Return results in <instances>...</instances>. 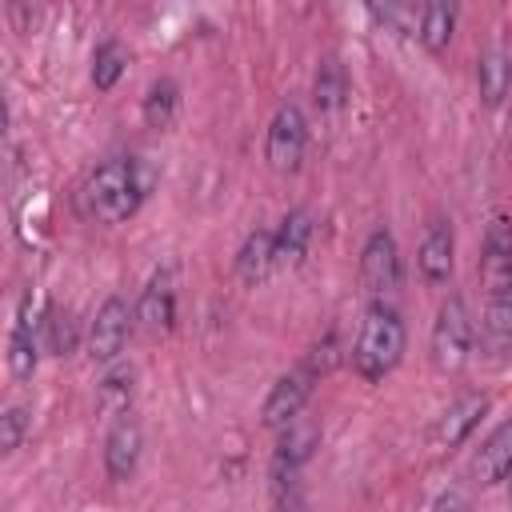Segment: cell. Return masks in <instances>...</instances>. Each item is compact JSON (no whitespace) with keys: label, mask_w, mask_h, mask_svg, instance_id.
I'll return each mask as SVG.
<instances>
[{"label":"cell","mask_w":512,"mask_h":512,"mask_svg":"<svg viewBox=\"0 0 512 512\" xmlns=\"http://www.w3.org/2000/svg\"><path fill=\"white\" fill-rule=\"evenodd\" d=\"M480 336H484V348L492 356L512 352V296H488Z\"/></svg>","instance_id":"20"},{"label":"cell","mask_w":512,"mask_h":512,"mask_svg":"<svg viewBox=\"0 0 512 512\" xmlns=\"http://www.w3.org/2000/svg\"><path fill=\"white\" fill-rule=\"evenodd\" d=\"M472 344H476L472 312H468L464 296L452 292V296L440 304L436 324H432V344H428L432 364H436L440 372H460V368L468 364V356H472Z\"/></svg>","instance_id":"3"},{"label":"cell","mask_w":512,"mask_h":512,"mask_svg":"<svg viewBox=\"0 0 512 512\" xmlns=\"http://www.w3.org/2000/svg\"><path fill=\"white\" fill-rule=\"evenodd\" d=\"M304 144H308V120L300 104H280L268 120V136H264V156L272 164V172H296L304 160Z\"/></svg>","instance_id":"5"},{"label":"cell","mask_w":512,"mask_h":512,"mask_svg":"<svg viewBox=\"0 0 512 512\" xmlns=\"http://www.w3.org/2000/svg\"><path fill=\"white\" fill-rule=\"evenodd\" d=\"M452 264H456V236H452V224L448 220H432L424 240H420V252H416V268H420V280L440 288L452 280Z\"/></svg>","instance_id":"12"},{"label":"cell","mask_w":512,"mask_h":512,"mask_svg":"<svg viewBox=\"0 0 512 512\" xmlns=\"http://www.w3.org/2000/svg\"><path fill=\"white\" fill-rule=\"evenodd\" d=\"M348 100V72L336 56H324L316 64V76H312V104L320 112H340Z\"/></svg>","instance_id":"19"},{"label":"cell","mask_w":512,"mask_h":512,"mask_svg":"<svg viewBox=\"0 0 512 512\" xmlns=\"http://www.w3.org/2000/svg\"><path fill=\"white\" fill-rule=\"evenodd\" d=\"M24 432H28V412L24 408H4V416H0V452L12 456L24 440Z\"/></svg>","instance_id":"26"},{"label":"cell","mask_w":512,"mask_h":512,"mask_svg":"<svg viewBox=\"0 0 512 512\" xmlns=\"http://www.w3.org/2000/svg\"><path fill=\"white\" fill-rule=\"evenodd\" d=\"M132 320H136V308H128L124 296H108L88 324V356L96 364H112L132 336Z\"/></svg>","instance_id":"6"},{"label":"cell","mask_w":512,"mask_h":512,"mask_svg":"<svg viewBox=\"0 0 512 512\" xmlns=\"http://www.w3.org/2000/svg\"><path fill=\"white\" fill-rule=\"evenodd\" d=\"M472 476H476V484H500L504 476H512V420L492 428L488 440L476 448Z\"/></svg>","instance_id":"13"},{"label":"cell","mask_w":512,"mask_h":512,"mask_svg":"<svg viewBox=\"0 0 512 512\" xmlns=\"http://www.w3.org/2000/svg\"><path fill=\"white\" fill-rule=\"evenodd\" d=\"M140 448H144V432H140L136 416L132 412L116 416L108 436H104V472H108V480H128L140 464Z\"/></svg>","instance_id":"11"},{"label":"cell","mask_w":512,"mask_h":512,"mask_svg":"<svg viewBox=\"0 0 512 512\" xmlns=\"http://www.w3.org/2000/svg\"><path fill=\"white\" fill-rule=\"evenodd\" d=\"M480 284L488 296H512V216L492 212L480 240Z\"/></svg>","instance_id":"4"},{"label":"cell","mask_w":512,"mask_h":512,"mask_svg":"<svg viewBox=\"0 0 512 512\" xmlns=\"http://www.w3.org/2000/svg\"><path fill=\"white\" fill-rule=\"evenodd\" d=\"M320 444V428L316 424H288L284 428V436H280V444H276V456H272V476H276V488L284 484V476L292 480L296 476V468L312 456V448Z\"/></svg>","instance_id":"15"},{"label":"cell","mask_w":512,"mask_h":512,"mask_svg":"<svg viewBox=\"0 0 512 512\" xmlns=\"http://www.w3.org/2000/svg\"><path fill=\"white\" fill-rule=\"evenodd\" d=\"M176 320V268L164 264L148 276L140 300H136V324L144 332H168Z\"/></svg>","instance_id":"10"},{"label":"cell","mask_w":512,"mask_h":512,"mask_svg":"<svg viewBox=\"0 0 512 512\" xmlns=\"http://www.w3.org/2000/svg\"><path fill=\"white\" fill-rule=\"evenodd\" d=\"M312 384H316V372H312L308 364L284 372V376L272 384V392L264 396L260 424H264V428H288V424H296L300 412H304V404H308V396H312Z\"/></svg>","instance_id":"8"},{"label":"cell","mask_w":512,"mask_h":512,"mask_svg":"<svg viewBox=\"0 0 512 512\" xmlns=\"http://www.w3.org/2000/svg\"><path fill=\"white\" fill-rule=\"evenodd\" d=\"M316 236V216L308 208H292L280 224H276V268H292L308 256Z\"/></svg>","instance_id":"14"},{"label":"cell","mask_w":512,"mask_h":512,"mask_svg":"<svg viewBox=\"0 0 512 512\" xmlns=\"http://www.w3.org/2000/svg\"><path fill=\"white\" fill-rule=\"evenodd\" d=\"M360 280L364 288L384 300L396 284H400V248H396V236L388 228H376L368 240H364V252H360Z\"/></svg>","instance_id":"9"},{"label":"cell","mask_w":512,"mask_h":512,"mask_svg":"<svg viewBox=\"0 0 512 512\" xmlns=\"http://www.w3.org/2000/svg\"><path fill=\"white\" fill-rule=\"evenodd\" d=\"M476 84H480V100L496 108L512 92V56L504 48H488L476 64Z\"/></svg>","instance_id":"18"},{"label":"cell","mask_w":512,"mask_h":512,"mask_svg":"<svg viewBox=\"0 0 512 512\" xmlns=\"http://www.w3.org/2000/svg\"><path fill=\"white\" fill-rule=\"evenodd\" d=\"M176 108H180V88H176V80H168V76L152 80V88H148V96H144V120H148V128H168V124L176 120Z\"/></svg>","instance_id":"25"},{"label":"cell","mask_w":512,"mask_h":512,"mask_svg":"<svg viewBox=\"0 0 512 512\" xmlns=\"http://www.w3.org/2000/svg\"><path fill=\"white\" fill-rule=\"evenodd\" d=\"M452 28H456V4H444V0H432L420 8V44L428 52H444L448 40H452Z\"/></svg>","instance_id":"22"},{"label":"cell","mask_w":512,"mask_h":512,"mask_svg":"<svg viewBox=\"0 0 512 512\" xmlns=\"http://www.w3.org/2000/svg\"><path fill=\"white\" fill-rule=\"evenodd\" d=\"M404 320L400 312L388 304V300H372L364 320H360V336H356V348H352V368L360 380L376 384L384 380L400 356H404Z\"/></svg>","instance_id":"2"},{"label":"cell","mask_w":512,"mask_h":512,"mask_svg":"<svg viewBox=\"0 0 512 512\" xmlns=\"http://www.w3.org/2000/svg\"><path fill=\"white\" fill-rule=\"evenodd\" d=\"M276 512H300V504H296V500H292V504H280V508H276Z\"/></svg>","instance_id":"27"},{"label":"cell","mask_w":512,"mask_h":512,"mask_svg":"<svg viewBox=\"0 0 512 512\" xmlns=\"http://www.w3.org/2000/svg\"><path fill=\"white\" fill-rule=\"evenodd\" d=\"M124 68H128V48L116 36L100 40L96 52H92V84H96V92L116 88V80L124 76Z\"/></svg>","instance_id":"24"},{"label":"cell","mask_w":512,"mask_h":512,"mask_svg":"<svg viewBox=\"0 0 512 512\" xmlns=\"http://www.w3.org/2000/svg\"><path fill=\"white\" fill-rule=\"evenodd\" d=\"M236 272L248 284H260L276 272V228H256L244 236V244L236 252Z\"/></svg>","instance_id":"16"},{"label":"cell","mask_w":512,"mask_h":512,"mask_svg":"<svg viewBox=\"0 0 512 512\" xmlns=\"http://www.w3.org/2000/svg\"><path fill=\"white\" fill-rule=\"evenodd\" d=\"M96 404H100V412H108V416H124V412H128V404H132V368H128V364H112V368L100 376V384H96Z\"/></svg>","instance_id":"23"},{"label":"cell","mask_w":512,"mask_h":512,"mask_svg":"<svg viewBox=\"0 0 512 512\" xmlns=\"http://www.w3.org/2000/svg\"><path fill=\"white\" fill-rule=\"evenodd\" d=\"M508 128H512V112H508Z\"/></svg>","instance_id":"28"},{"label":"cell","mask_w":512,"mask_h":512,"mask_svg":"<svg viewBox=\"0 0 512 512\" xmlns=\"http://www.w3.org/2000/svg\"><path fill=\"white\" fill-rule=\"evenodd\" d=\"M40 348H44V308H36L32 296H24L20 308H16L12 336H8V368H12L16 380H32L36 376Z\"/></svg>","instance_id":"7"},{"label":"cell","mask_w":512,"mask_h":512,"mask_svg":"<svg viewBox=\"0 0 512 512\" xmlns=\"http://www.w3.org/2000/svg\"><path fill=\"white\" fill-rule=\"evenodd\" d=\"M76 344H80V328H76L72 308L56 304V300L44 304V348L52 356H68V352H76Z\"/></svg>","instance_id":"21"},{"label":"cell","mask_w":512,"mask_h":512,"mask_svg":"<svg viewBox=\"0 0 512 512\" xmlns=\"http://www.w3.org/2000/svg\"><path fill=\"white\" fill-rule=\"evenodd\" d=\"M488 412V396L484 392H472V396H460L444 416H440V428H436V440L444 444V448H460L468 436H472V428L480 424V416Z\"/></svg>","instance_id":"17"},{"label":"cell","mask_w":512,"mask_h":512,"mask_svg":"<svg viewBox=\"0 0 512 512\" xmlns=\"http://www.w3.org/2000/svg\"><path fill=\"white\" fill-rule=\"evenodd\" d=\"M152 188H156V168L144 156H112L80 180L72 204L84 220L124 224L128 216L140 212V204L152 196Z\"/></svg>","instance_id":"1"}]
</instances>
